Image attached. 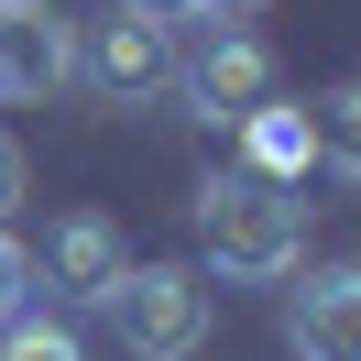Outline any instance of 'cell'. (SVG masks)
Segmentation results:
<instances>
[{
  "instance_id": "obj_1",
  "label": "cell",
  "mask_w": 361,
  "mask_h": 361,
  "mask_svg": "<svg viewBox=\"0 0 361 361\" xmlns=\"http://www.w3.org/2000/svg\"><path fill=\"white\" fill-rule=\"evenodd\" d=\"M197 252H208L219 285H285V274L307 263V197L230 164V176L197 186Z\"/></svg>"
},
{
  "instance_id": "obj_2",
  "label": "cell",
  "mask_w": 361,
  "mask_h": 361,
  "mask_svg": "<svg viewBox=\"0 0 361 361\" xmlns=\"http://www.w3.org/2000/svg\"><path fill=\"white\" fill-rule=\"evenodd\" d=\"M99 317H110V339L132 361H197L208 350V274L197 263H132Z\"/></svg>"
},
{
  "instance_id": "obj_3",
  "label": "cell",
  "mask_w": 361,
  "mask_h": 361,
  "mask_svg": "<svg viewBox=\"0 0 361 361\" xmlns=\"http://www.w3.org/2000/svg\"><path fill=\"white\" fill-rule=\"evenodd\" d=\"M77 88H88L99 110H154V99H176V23H132V11L88 23Z\"/></svg>"
},
{
  "instance_id": "obj_4",
  "label": "cell",
  "mask_w": 361,
  "mask_h": 361,
  "mask_svg": "<svg viewBox=\"0 0 361 361\" xmlns=\"http://www.w3.org/2000/svg\"><path fill=\"white\" fill-rule=\"evenodd\" d=\"M176 99H186L197 121H219V132H241V121L274 99V44L241 33V23H219L197 55H176Z\"/></svg>"
},
{
  "instance_id": "obj_5",
  "label": "cell",
  "mask_w": 361,
  "mask_h": 361,
  "mask_svg": "<svg viewBox=\"0 0 361 361\" xmlns=\"http://www.w3.org/2000/svg\"><path fill=\"white\" fill-rule=\"evenodd\" d=\"M55 88H77V23L55 0H0V110H33Z\"/></svg>"
},
{
  "instance_id": "obj_6",
  "label": "cell",
  "mask_w": 361,
  "mask_h": 361,
  "mask_svg": "<svg viewBox=\"0 0 361 361\" xmlns=\"http://www.w3.org/2000/svg\"><path fill=\"white\" fill-rule=\"evenodd\" d=\"M132 274V252H121V230L99 219V208H77V219L44 230V252H33V285L66 295V307H110V285Z\"/></svg>"
},
{
  "instance_id": "obj_7",
  "label": "cell",
  "mask_w": 361,
  "mask_h": 361,
  "mask_svg": "<svg viewBox=\"0 0 361 361\" xmlns=\"http://www.w3.org/2000/svg\"><path fill=\"white\" fill-rule=\"evenodd\" d=\"M285 317H295V361H361V263H317Z\"/></svg>"
},
{
  "instance_id": "obj_8",
  "label": "cell",
  "mask_w": 361,
  "mask_h": 361,
  "mask_svg": "<svg viewBox=\"0 0 361 361\" xmlns=\"http://www.w3.org/2000/svg\"><path fill=\"white\" fill-rule=\"evenodd\" d=\"M241 176H263V186H295V176H307V164H317V121L307 110H274V99H263V110H252L241 121Z\"/></svg>"
},
{
  "instance_id": "obj_9",
  "label": "cell",
  "mask_w": 361,
  "mask_h": 361,
  "mask_svg": "<svg viewBox=\"0 0 361 361\" xmlns=\"http://www.w3.org/2000/svg\"><path fill=\"white\" fill-rule=\"evenodd\" d=\"M317 164L361 186V77H350V88H329V99H317Z\"/></svg>"
},
{
  "instance_id": "obj_10",
  "label": "cell",
  "mask_w": 361,
  "mask_h": 361,
  "mask_svg": "<svg viewBox=\"0 0 361 361\" xmlns=\"http://www.w3.org/2000/svg\"><path fill=\"white\" fill-rule=\"evenodd\" d=\"M0 361H88V339H77L55 307H23L11 329H0Z\"/></svg>"
},
{
  "instance_id": "obj_11",
  "label": "cell",
  "mask_w": 361,
  "mask_h": 361,
  "mask_svg": "<svg viewBox=\"0 0 361 361\" xmlns=\"http://www.w3.org/2000/svg\"><path fill=\"white\" fill-rule=\"evenodd\" d=\"M23 307H33V241H11V230H0V329H11Z\"/></svg>"
},
{
  "instance_id": "obj_12",
  "label": "cell",
  "mask_w": 361,
  "mask_h": 361,
  "mask_svg": "<svg viewBox=\"0 0 361 361\" xmlns=\"http://www.w3.org/2000/svg\"><path fill=\"white\" fill-rule=\"evenodd\" d=\"M11 208H23V142L0 132V230H11Z\"/></svg>"
},
{
  "instance_id": "obj_13",
  "label": "cell",
  "mask_w": 361,
  "mask_h": 361,
  "mask_svg": "<svg viewBox=\"0 0 361 361\" xmlns=\"http://www.w3.org/2000/svg\"><path fill=\"white\" fill-rule=\"evenodd\" d=\"M110 11H132V23H186L197 0H110Z\"/></svg>"
},
{
  "instance_id": "obj_14",
  "label": "cell",
  "mask_w": 361,
  "mask_h": 361,
  "mask_svg": "<svg viewBox=\"0 0 361 361\" xmlns=\"http://www.w3.org/2000/svg\"><path fill=\"white\" fill-rule=\"evenodd\" d=\"M197 11H219V23H252V11H263V0H197Z\"/></svg>"
}]
</instances>
